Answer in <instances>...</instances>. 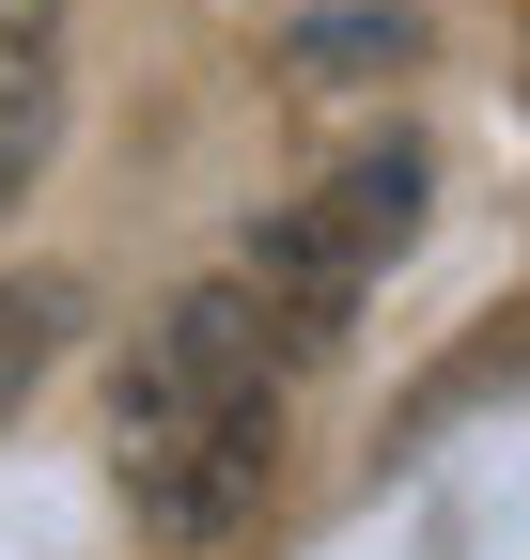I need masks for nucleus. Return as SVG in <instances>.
<instances>
[{"label":"nucleus","instance_id":"f257e3e1","mask_svg":"<svg viewBox=\"0 0 530 560\" xmlns=\"http://www.w3.org/2000/svg\"><path fill=\"white\" fill-rule=\"evenodd\" d=\"M110 452H125V499L172 545H219L265 514V482H281V342H265V312L234 280H204V296H172L141 327Z\"/></svg>","mask_w":530,"mask_h":560},{"label":"nucleus","instance_id":"f03ea898","mask_svg":"<svg viewBox=\"0 0 530 560\" xmlns=\"http://www.w3.org/2000/svg\"><path fill=\"white\" fill-rule=\"evenodd\" d=\"M406 219H422V156L390 140V156H359V172H327L312 202H281V219L250 234V265H234V296L265 312V342L281 359H327V342L359 327V280L406 249Z\"/></svg>","mask_w":530,"mask_h":560},{"label":"nucleus","instance_id":"7ed1b4c3","mask_svg":"<svg viewBox=\"0 0 530 560\" xmlns=\"http://www.w3.org/2000/svg\"><path fill=\"white\" fill-rule=\"evenodd\" d=\"M62 140V0H0V202Z\"/></svg>","mask_w":530,"mask_h":560},{"label":"nucleus","instance_id":"20e7f679","mask_svg":"<svg viewBox=\"0 0 530 560\" xmlns=\"http://www.w3.org/2000/svg\"><path fill=\"white\" fill-rule=\"evenodd\" d=\"M47 359H62V280H0V420L32 405Z\"/></svg>","mask_w":530,"mask_h":560},{"label":"nucleus","instance_id":"39448f33","mask_svg":"<svg viewBox=\"0 0 530 560\" xmlns=\"http://www.w3.org/2000/svg\"><path fill=\"white\" fill-rule=\"evenodd\" d=\"M375 62H422V16H312L297 79H375Z\"/></svg>","mask_w":530,"mask_h":560}]
</instances>
